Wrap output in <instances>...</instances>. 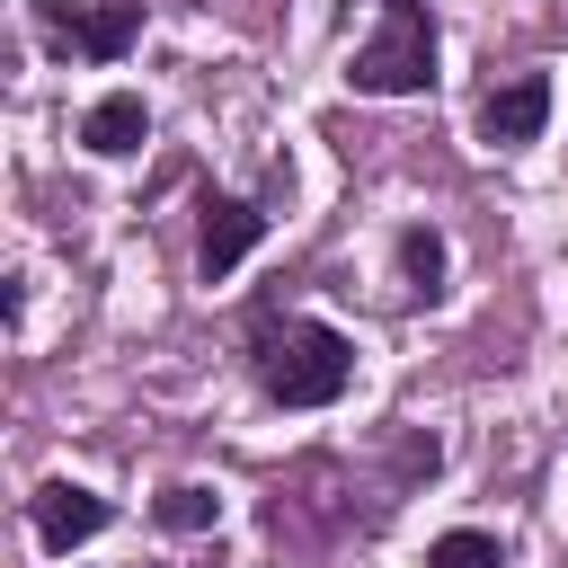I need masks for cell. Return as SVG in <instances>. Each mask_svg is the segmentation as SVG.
<instances>
[{
  "mask_svg": "<svg viewBox=\"0 0 568 568\" xmlns=\"http://www.w3.org/2000/svg\"><path fill=\"white\" fill-rule=\"evenodd\" d=\"M248 373L275 408H337L355 382V337L311 311H248Z\"/></svg>",
  "mask_w": 568,
  "mask_h": 568,
  "instance_id": "6da1fadb",
  "label": "cell"
},
{
  "mask_svg": "<svg viewBox=\"0 0 568 568\" xmlns=\"http://www.w3.org/2000/svg\"><path fill=\"white\" fill-rule=\"evenodd\" d=\"M346 80L364 98H417V89H435V18H426V0H382V27L355 44Z\"/></svg>",
  "mask_w": 568,
  "mask_h": 568,
  "instance_id": "7a4b0ae2",
  "label": "cell"
},
{
  "mask_svg": "<svg viewBox=\"0 0 568 568\" xmlns=\"http://www.w3.org/2000/svg\"><path fill=\"white\" fill-rule=\"evenodd\" d=\"M142 0H36L27 27L53 62H124L142 44Z\"/></svg>",
  "mask_w": 568,
  "mask_h": 568,
  "instance_id": "3957f363",
  "label": "cell"
},
{
  "mask_svg": "<svg viewBox=\"0 0 568 568\" xmlns=\"http://www.w3.org/2000/svg\"><path fill=\"white\" fill-rule=\"evenodd\" d=\"M257 240H266V204H248V195H204V222H195V275L222 284Z\"/></svg>",
  "mask_w": 568,
  "mask_h": 568,
  "instance_id": "277c9868",
  "label": "cell"
},
{
  "mask_svg": "<svg viewBox=\"0 0 568 568\" xmlns=\"http://www.w3.org/2000/svg\"><path fill=\"white\" fill-rule=\"evenodd\" d=\"M106 515H115V506H106L98 488H80V479H44V488L27 497V524H36L44 550H80V541H98Z\"/></svg>",
  "mask_w": 568,
  "mask_h": 568,
  "instance_id": "5b68a950",
  "label": "cell"
},
{
  "mask_svg": "<svg viewBox=\"0 0 568 568\" xmlns=\"http://www.w3.org/2000/svg\"><path fill=\"white\" fill-rule=\"evenodd\" d=\"M550 124V80L541 71H515V80H497L488 98H479V142L488 151H515V142H532Z\"/></svg>",
  "mask_w": 568,
  "mask_h": 568,
  "instance_id": "8992f818",
  "label": "cell"
},
{
  "mask_svg": "<svg viewBox=\"0 0 568 568\" xmlns=\"http://www.w3.org/2000/svg\"><path fill=\"white\" fill-rule=\"evenodd\" d=\"M80 142H89L98 160H133V151L151 142V106H142L133 89H106V98L80 115Z\"/></svg>",
  "mask_w": 568,
  "mask_h": 568,
  "instance_id": "52a82bcc",
  "label": "cell"
},
{
  "mask_svg": "<svg viewBox=\"0 0 568 568\" xmlns=\"http://www.w3.org/2000/svg\"><path fill=\"white\" fill-rule=\"evenodd\" d=\"M399 275H408V302H435V293H444V231L408 222V231H399Z\"/></svg>",
  "mask_w": 568,
  "mask_h": 568,
  "instance_id": "ba28073f",
  "label": "cell"
},
{
  "mask_svg": "<svg viewBox=\"0 0 568 568\" xmlns=\"http://www.w3.org/2000/svg\"><path fill=\"white\" fill-rule=\"evenodd\" d=\"M169 532H213V515H222V497L213 488H195V479H178V488H160V506H151Z\"/></svg>",
  "mask_w": 568,
  "mask_h": 568,
  "instance_id": "9c48e42d",
  "label": "cell"
},
{
  "mask_svg": "<svg viewBox=\"0 0 568 568\" xmlns=\"http://www.w3.org/2000/svg\"><path fill=\"white\" fill-rule=\"evenodd\" d=\"M426 568H506V550H497V532H435L426 541Z\"/></svg>",
  "mask_w": 568,
  "mask_h": 568,
  "instance_id": "30bf717a",
  "label": "cell"
},
{
  "mask_svg": "<svg viewBox=\"0 0 568 568\" xmlns=\"http://www.w3.org/2000/svg\"><path fill=\"white\" fill-rule=\"evenodd\" d=\"M346 9H355V0H346ZM373 9H382V0H373Z\"/></svg>",
  "mask_w": 568,
  "mask_h": 568,
  "instance_id": "8fae6325",
  "label": "cell"
}]
</instances>
